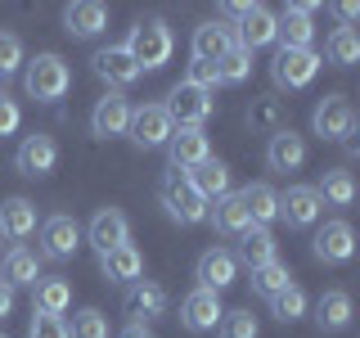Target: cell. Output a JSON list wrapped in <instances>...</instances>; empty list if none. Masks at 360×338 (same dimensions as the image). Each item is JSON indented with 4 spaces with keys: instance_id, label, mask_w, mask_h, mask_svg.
Returning <instances> with one entry per match:
<instances>
[{
    "instance_id": "d4e9b609",
    "label": "cell",
    "mask_w": 360,
    "mask_h": 338,
    "mask_svg": "<svg viewBox=\"0 0 360 338\" xmlns=\"http://www.w3.org/2000/svg\"><path fill=\"white\" fill-rule=\"evenodd\" d=\"M127 311L135 315L131 325L167 315V289H162V284H153V280H135V284H127Z\"/></svg>"
},
{
    "instance_id": "30bf717a",
    "label": "cell",
    "mask_w": 360,
    "mask_h": 338,
    "mask_svg": "<svg viewBox=\"0 0 360 338\" xmlns=\"http://www.w3.org/2000/svg\"><path fill=\"white\" fill-rule=\"evenodd\" d=\"M311 9H315V5H284V14L275 18V41H279V50H311V41H315Z\"/></svg>"
},
{
    "instance_id": "5bb4252c",
    "label": "cell",
    "mask_w": 360,
    "mask_h": 338,
    "mask_svg": "<svg viewBox=\"0 0 360 338\" xmlns=\"http://www.w3.org/2000/svg\"><path fill=\"white\" fill-rule=\"evenodd\" d=\"M234 32V45L239 50H262V45L275 41V14H270L266 5H248L243 14H239V27H230Z\"/></svg>"
},
{
    "instance_id": "4316f807",
    "label": "cell",
    "mask_w": 360,
    "mask_h": 338,
    "mask_svg": "<svg viewBox=\"0 0 360 338\" xmlns=\"http://www.w3.org/2000/svg\"><path fill=\"white\" fill-rule=\"evenodd\" d=\"M99 270H104L112 284H135V280H144V257L135 244H122V248L99 257Z\"/></svg>"
},
{
    "instance_id": "44dd1931",
    "label": "cell",
    "mask_w": 360,
    "mask_h": 338,
    "mask_svg": "<svg viewBox=\"0 0 360 338\" xmlns=\"http://www.w3.org/2000/svg\"><path fill=\"white\" fill-rule=\"evenodd\" d=\"M302 163H307V140L292 127H279L266 144V167L270 172H297Z\"/></svg>"
},
{
    "instance_id": "8fae6325",
    "label": "cell",
    "mask_w": 360,
    "mask_h": 338,
    "mask_svg": "<svg viewBox=\"0 0 360 338\" xmlns=\"http://www.w3.org/2000/svg\"><path fill=\"white\" fill-rule=\"evenodd\" d=\"M202 158H212V144H207V131L202 127H180L172 140H167V163H172V172H189Z\"/></svg>"
},
{
    "instance_id": "7c38bea8",
    "label": "cell",
    "mask_w": 360,
    "mask_h": 338,
    "mask_svg": "<svg viewBox=\"0 0 360 338\" xmlns=\"http://www.w3.org/2000/svg\"><path fill=\"white\" fill-rule=\"evenodd\" d=\"M320 194H315L311 185H288L284 194H279V221H288L292 230H307V225L320 221Z\"/></svg>"
},
{
    "instance_id": "4fadbf2b",
    "label": "cell",
    "mask_w": 360,
    "mask_h": 338,
    "mask_svg": "<svg viewBox=\"0 0 360 338\" xmlns=\"http://www.w3.org/2000/svg\"><path fill=\"white\" fill-rule=\"evenodd\" d=\"M311 248H315V262L342 266V262H352V253H356V234H352L347 221H324Z\"/></svg>"
},
{
    "instance_id": "ba28073f",
    "label": "cell",
    "mask_w": 360,
    "mask_h": 338,
    "mask_svg": "<svg viewBox=\"0 0 360 338\" xmlns=\"http://www.w3.org/2000/svg\"><path fill=\"white\" fill-rule=\"evenodd\" d=\"M54 163H59V144H54V135H45V131H37V135H22V144H18V154H14V167L22 176H50L54 172Z\"/></svg>"
},
{
    "instance_id": "f6af8a7d",
    "label": "cell",
    "mask_w": 360,
    "mask_h": 338,
    "mask_svg": "<svg viewBox=\"0 0 360 338\" xmlns=\"http://www.w3.org/2000/svg\"><path fill=\"white\" fill-rule=\"evenodd\" d=\"M9 315H14V289H9V284H0V325H5Z\"/></svg>"
},
{
    "instance_id": "7bdbcfd3",
    "label": "cell",
    "mask_w": 360,
    "mask_h": 338,
    "mask_svg": "<svg viewBox=\"0 0 360 338\" xmlns=\"http://www.w3.org/2000/svg\"><path fill=\"white\" fill-rule=\"evenodd\" d=\"M18 122H22V108H18V99H9L5 90H0V140L18 131Z\"/></svg>"
},
{
    "instance_id": "f1b7e54d",
    "label": "cell",
    "mask_w": 360,
    "mask_h": 338,
    "mask_svg": "<svg viewBox=\"0 0 360 338\" xmlns=\"http://www.w3.org/2000/svg\"><path fill=\"white\" fill-rule=\"evenodd\" d=\"M234 262L248 266V270H257V266L275 262V234L262 230V225H248V230L239 234V253H234Z\"/></svg>"
},
{
    "instance_id": "e0dca14e",
    "label": "cell",
    "mask_w": 360,
    "mask_h": 338,
    "mask_svg": "<svg viewBox=\"0 0 360 338\" xmlns=\"http://www.w3.org/2000/svg\"><path fill=\"white\" fill-rule=\"evenodd\" d=\"M185 180L194 185V194L207 203V208H212L217 199L230 194V167H225L221 158H202L198 167H189V172H185Z\"/></svg>"
},
{
    "instance_id": "7402d4cb",
    "label": "cell",
    "mask_w": 360,
    "mask_h": 338,
    "mask_svg": "<svg viewBox=\"0 0 360 338\" xmlns=\"http://www.w3.org/2000/svg\"><path fill=\"white\" fill-rule=\"evenodd\" d=\"M90 68H95V77H104L108 86H135V82H140V68H135V59L127 54V45H108V50H95Z\"/></svg>"
},
{
    "instance_id": "ffe728a7",
    "label": "cell",
    "mask_w": 360,
    "mask_h": 338,
    "mask_svg": "<svg viewBox=\"0 0 360 338\" xmlns=\"http://www.w3.org/2000/svg\"><path fill=\"white\" fill-rule=\"evenodd\" d=\"M27 234H37V203L32 199H5L0 203V239H9V244H22Z\"/></svg>"
},
{
    "instance_id": "1f68e13d",
    "label": "cell",
    "mask_w": 360,
    "mask_h": 338,
    "mask_svg": "<svg viewBox=\"0 0 360 338\" xmlns=\"http://www.w3.org/2000/svg\"><path fill=\"white\" fill-rule=\"evenodd\" d=\"M207 221L217 225V234H234V239H239V234L248 230V212H243V203H239V194H225V199H217L207 208Z\"/></svg>"
},
{
    "instance_id": "2e32d148",
    "label": "cell",
    "mask_w": 360,
    "mask_h": 338,
    "mask_svg": "<svg viewBox=\"0 0 360 338\" xmlns=\"http://www.w3.org/2000/svg\"><path fill=\"white\" fill-rule=\"evenodd\" d=\"M127 127H131V99L117 95V90H108L95 104V113H90V131H95L99 140H112V135H127Z\"/></svg>"
},
{
    "instance_id": "ab89813d",
    "label": "cell",
    "mask_w": 360,
    "mask_h": 338,
    "mask_svg": "<svg viewBox=\"0 0 360 338\" xmlns=\"http://www.w3.org/2000/svg\"><path fill=\"white\" fill-rule=\"evenodd\" d=\"M279 113H284V108H279V99H257V104L248 108V127H252V131H270V135H275V131H279V127H275V122H279Z\"/></svg>"
},
{
    "instance_id": "b9f144b4",
    "label": "cell",
    "mask_w": 360,
    "mask_h": 338,
    "mask_svg": "<svg viewBox=\"0 0 360 338\" xmlns=\"http://www.w3.org/2000/svg\"><path fill=\"white\" fill-rule=\"evenodd\" d=\"M27 338H68V320L63 315H32Z\"/></svg>"
},
{
    "instance_id": "ac0fdd59",
    "label": "cell",
    "mask_w": 360,
    "mask_h": 338,
    "mask_svg": "<svg viewBox=\"0 0 360 338\" xmlns=\"http://www.w3.org/2000/svg\"><path fill=\"white\" fill-rule=\"evenodd\" d=\"M90 244H95L99 257L112 253V248H122V244H131V221L122 217L117 208H99L95 217H90Z\"/></svg>"
},
{
    "instance_id": "9c48e42d",
    "label": "cell",
    "mask_w": 360,
    "mask_h": 338,
    "mask_svg": "<svg viewBox=\"0 0 360 338\" xmlns=\"http://www.w3.org/2000/svg\"><path fill=\"white\" fill-rule=\"evenodd\" d=\"M77 244H82V225L72 217H45L41 221V257H50V262H68V257L77 253Z\"/></svg>"
},
{
    "instance_id": "60d3db41",
    "label": "cell",
    "mask_w": 360,
    "mask_h": 338,
    "mask_svg": "<svg viewBox=\"0 0 360 338\" xmlns=\"http://www.w3.org/2000/svg\"><path fill=\"white\" fill-rule=\"evenodd\" d=\"M217 330L221 338H257V320H252V311H225Z\"/></svg>"
},
{
    "instance_id": "cb8c5ba5",
    "label": "cell",
    "mask_w": 360,
    "mask_h": 338,
    "mask_svg": "<svg viewBox=\"0 0 360 338\" xmlns=\"http://www.w3.org/2000/svg\"><path fill=\"white\" fill-rule=\"evenodd\" d=\"M234 280H239V262H234V253H225V248H207V253L198 257V289H230Z\"/></svg>"
},
{
    "instance_id": "8d00e7d4",
    "label": "cell",
    "mask_w": 360,
    "mask_h": 338,
    "mask_svg": "<svg viewBox=\"0 0 360 338\" xmlns=\"http://www.w3.org/2000/svg\"><path fill=\"white\" fill-rule=\"evenodd\" d=\"M248 73H252V54L239 50V45H234V50L217 63V82H221V86H243Z\"/></svg>"
},
{
    "instance_id": "7a4b0ae2",
    "label": "cell",
    "mask_w": 360,
    "mask_h": 338,
    "mask_svg": "<svg viewBox=\"0 0 360 338\" xmlns=\"http://www.w3.org/2000/svg\"><path fill=\"white\" fill-rule=\"evenodd\" d=\"M22 86H27L32 99H41V104H59L68 95V86H72V73H68V63L59 54H37V59H27L22 68Z\"/></svg>"
},
{
    "instance_id": "ee69618b",
    "label": "cell",
    "mask_w": 360,
    "mask_h": 338,
    "mask_svg": "<svg viewBox=\"0 0 360 338\" xmlns=\"http://www.w3.org/2000/svg\"><path fill=\"white\" fill-rule=\"evenodd\" d=\"M185 82H189V86H198V90H207V95H212V90L221 86V82H217V63H189V77H185Z\"/></svg>"
},
{
    "instance_id": "836d02e7",
    "label": "cell",
    "mask_w": 360,
    "mask_h": 338,
    "mask_svg": "<svg viewBox=\"0 0 360 338\" xmlns=\"http://www.w3.org/2000/svg\"><path fill=\"white\" fill-rule=\"evenodd\" d=\"M315 194H320V203L347 208V203L356 199V180H352V172H324V180L315 185Z\"/></svg>"
},
{
    "instance_id": "d6a6232c",
    "label": "cell",
    "mask_w": 360,
    "mask_h": 338,
    "mask_svg": "<svg viewBox=\"0 0 360 338\" xmlns=\"http://www.w3.org/2000/svg\"><path fill=\"white\" fill-rule=\"evenodd\" d=\"M324 54H329V63H338V68H352V63H360V37L352 27H333L329 41H324Z\"/></svg>"
},
{
    "instance_id": "3957f363",
    "label": "cell",
    "mask_w": 360,
    "mask_h": 338,
    "mask_svg": "<svg viewBox=\"0 0 360 338\" xmlns=\"http://www.w3.org/2000/svg\"><path fill=\"white\" fill-rule=\"evenodd\" d=\"M158 199H162L167 217L180 221V225H198V221H207V203L194 194V185L185 180V172H167L162 180H158Z\"/></svg>"
},
{
    "instance_id": "6da1fadb",
    "label": "cell",
    "mask_w": 360,
    "mask_h": 338,
    "mask_svg": "<svg viewBox=\"0 0 360 338\" xmlns=\"http://www.w3.org/2000/svg\"><path fill=\"white\" fill-rule=\"evenodd\" d=\"M122 45H127V54L135 59V68H140V73H153V68L172 63V50H176L172 27H167L162 18H140Z\"/></svg>"
},
{
    "instance_id": "4dcf8cb0",
    "label": "cell",
    "mask_w": 360,
    "mask_h": 338,
    "mask_svg": "<svg viewBox=\"0 0 360 338\" xmlns=\"http://www.w3.org/2000/svg\"><path fill=\"white\" fill-rule=\"evenodd\" d=\"M315 325H320L324 334H338L352 325V298H347L342 289H329L320 293V302H315Z\"/></svg>"
},
{
    "instance_id": "c3c4849f",
    "label": "cell",
    "mask_w": 360,
    "mask_h": 338,
    "mask_svg": "<svg viewBox=\"0 0 360 338\" xmlns=\"http://www.w3.org/2000/svg\"><path fill=\"white\" fill-rule=\"evenodd\" d=\"M0 338H9V334H0Z\"/></svg>"
},
{
    "instance_id": "603a6c76",
    "label": "cell",
    "mask_w": 360,
    "mask_h": 338,
    "mask_svg": "<svg viewBox=\"0 0 360 338\" xmlns=\"http://www.w3.org/2000/svg\"><path fill=\"white\" fill-rule=\"evenodd\" d=\"M104 27H108V9L99 5V0H77V5L63 9V32H68V37H77V41L99 37Z\"/></svg>"
},
{
    "instance_id": "277c9868",
    "label": "cell",
    "mask_w": 360,
    "mask_h": 338,
    "mask_svg": "<svg viewBox=\"0 0 360 338\" xmlns=\"http://www.w3.org/2000/svg\"><path fill=\"white\" fill-rule=\"evenodd\" d=\"M320 54L315 50H275V59H270V82L279 90H302L315 82V73H320Z\"/></svg>"
},
{
    "instance_id": "74e56055",
    "label": "cell",
    "mask_w": 360,
    "mask_h": 338,
    "mask_svg": "<svg viewBox=\"0 0 360 338\" xmlns=\"http://www.w3.org/2000/svg\"><path fill=\"white\" fill-rule=\"evenodd\" d=\"M68 338H108V315L86 307L72 315V325H68Z\"/></svg>"
},
{
    "instance_id": "5b68a950",
    "label": "cell",
    "mask_w": 360,
    "mask_h": 338,
    "mask_svg": "<svg viewBox=\"0 0 360 338\" xmlns=\"http://www.w3.org/2000/svg\"><path fill=\"white\" fill-rule=\"evenodd\" d=\"M127 135H131L135 149H167V140L176 135V127H172V118H167L162 104H140V108H131Z\"/></svg>"
},
{
    "instance_id": "d6986e66",
    "label": "cell",
    "mask_w": 360,
    "mask_h": 338,
    "mask_svg": "<svg viewBox=\"0 0 360 338\" xmlns=\"http://www.w3.org/2000/svg\"><path fill=\"white\" fill-rule=\"evenodd\" d=\"M230 50H234V32L225 23H198L194 27V41H189L194 63H221Z\"/></svg>"
},
{
    "instance_id": "bcb514c9",
    "label": "cell",
    "mask_w": 360,
    "mask_h": 338,
    "mask_svg": "<svg viewBox=\"0 0 360 338\" xmlns=\"http://www.w3.org/2000/svg\"><path fill=\"white\" fill-rule=\"evenodd\" d=\"M356 14H360V5H352V0L338 5V18H342V23H356Z\"/></svg>"
},
{
    "instance_id": "52a82bcc",
    "label": "cell",
    "mask_w": 360,
    "mask_h": 338,
    "mask_svg": "<svg viewBox=\"0 0 360 338\" xmlns=\"http://www.w3.org/2000/svg\"><path fill=\"white\" fill-rule=\"evenodd\" d=\"M311 127L320 140H347V135H356V108L347 95H324L320 104L311 113Z\"/></svg>"
},
{
    "instance_id": "9a60e30c",
    "label": "cell",
    "mask_w": 360,
    "mask_h": 338,
    "mask_svg": "<svg viewBox=\"0 0 360 338\" xmlns=\"http://www.w3.org/2000/svg\"><path fill=\"white\" fill-rule=\"evenodd\" d=\"M221 298L212 289H194L185 302H180V325H185L189 334H207V330H217L221 325Z\"/></svg>"
},
{
    "instance_id": "83f0119b",
    "label": "cell",
    "mask_w": 360,
    "mask_h": 338,
    "mask_svg": "<svg viewBox=\"0 0 360 338\" xmlns=\"http://www.w3.org/2000/svg\"><path fill=\"white\" fill-rule=\"evenodd\" d=\"M72 307V289H68V280L59 275H45L32 284V311L37 315H63Z\"/></svg>"
},
{
    "instance_id": "f546056e",
    "label": "cell",
    "mask_w": 360,
    "mask_h": 338,
    "mask_svg": "<svg viewBox=\"0 0 360 338\" xmlns=\"http://www.w3.org/2000/svg\"><path fill=\"white\" fill-rule=\"evenodd\" d=\"M239 203H243V212H248V225H266L279 217V194L270 185H262V180H257V185H248V189H239Z\"/></svg>"
},
{
    "instance_id": "484cf974",
    "label": "cell",
    "mask_w": 360,
    "mask_h": 338,
    "mask_svg": "<svg viewBox=\"0 0 360 338\" xmlns=\"http://www.w3.org/2000/svg\"><path fill=\"white\" fill-rule=\"evenodd\" d=\"M41 280V257L37 253H27V248H9L5 257H0V284H9V289H27V284H37Z\"/></svg>"
},
{
    "instance_id": "e575fe53",
    "label": "cell",
    "mask_w": 360,
    "mask_h": 338,
    "mask_svg": "<svg viewBox=\"0 0 360 338\" xmlns=\"http://www.w3.org/2000/svg\"><path fill=\"white\" fill-rule=\"evenodd\" d=\"M292 284V270L284 262H266L252 270V293H262V298H275V293H284Z\"/></svg>"
},
{
    "instance_id": "8992f818",
    "label": "cell",
    "mask_w": 360,
    "mask_h": 338,
    "mask_svg": "<svg viewBox=\"0 0 360 338\" xmlns=\"http://www.w3.org/2000/svg\"><path fill=\"white\" fill-rule=\"evenodd\" d=\"M167 118H172V127H202V122L217 113V99L207 95V90H198V86H189V82H180L172 95H167Z\"/></svg>"
},
{
    "instance_id": "d590c367",
    "label": "cell",
    "mask_w": 360,
    "mask_h": 338,
    "mask_svg": "<svg viewBox=\"0 0 360 338\" xmlns=\"http://www.w3.org/2000/svg\"><path fill=\"white\" fill-rule=\"evenodd\" d=\"M270 311H275V320H279V325L302 320V315H307V293H302L297 284H288L284 293H275V298H270Z\"/></svg>"
},
{
    "instance_id": "7dc6e473",
    "label": "cell",
    "mask_w": 360,
    "mask_h": 338,
    "mask_svg": "<svg viewBox=\"0 0 360 338\" xmlns=\"http://www.w3.org/2000/svg\"><path fill=\"white\" fill-rule=\"evenodd\" d=\"M122 338H153V334L144 330V325H127V330H122Z\"/></svg>"
},
{
    "instance_id": "f35d334b",
    "label": "cell",
    "mask_w": 360,
    "mask_h": 338,
    "mask_svg": "<svg viewBox=\"0 0 360 338\" xmlns=\"http://www.w3.org/2000/svg\"><path fill=\"white\" fill-rule=\"evenodd\" d=\"M22 63H27V59H22V41L14 37V32H0V86L14 82Z\"/></svg>"
}]
</instances>
